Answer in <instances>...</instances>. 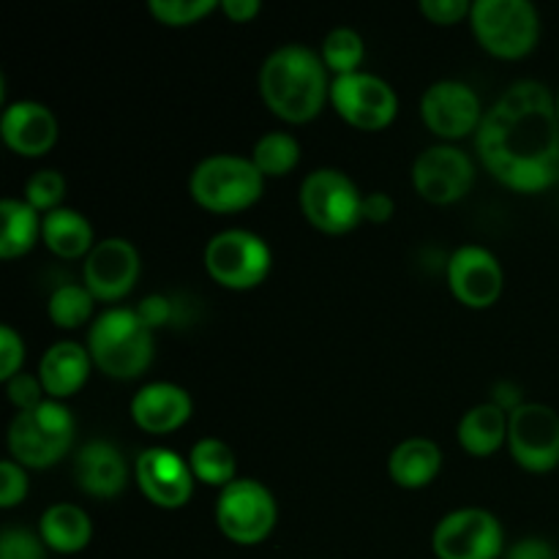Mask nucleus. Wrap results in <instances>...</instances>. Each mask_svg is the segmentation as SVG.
Segmentation results:
<instances>
[{"label":"nucleus","instance_id":"nucleus-21","mask_svg":"<svg viewBox=\"0 0 559 559\" xmlns=\"http://www.w3.org/2000/svg\"><path fill=\"white\" fill-rule=\"evenodd\" d=\"M91 353L76 342H58L44 353L38 380L52 399H69L80 391L91 374Z\"/></svg>","mask_w":559,"mask_h":559},{"label":"nucleus","instance_id":"nucleus-32","mask_svg":"<svg viewBox=\"0 0 559 559\" xmlns=\"http://www.w3.org/2000/svg\"><path fill=\"white\" fill-rule=\"evenodd\" d=\"M66 197V180L58 169H38L25 183V202L36 211H58L60 200Z\"/></svg>","mask_w":559,"mask_h":559},{"label":"nucleus","instance_id":"nucleus-42","mask_svg":"<svg viewBox=\"0 0 559 559\" xmlns=\"http://www.w3.org/2000/svg\"><path fill=\"white\" fill-rule=\"evenodd\" d=\"M557 118H559V96H557Z\"/></svg>","mask_w":559,"mask_h":559},{"label":"nucleus","instance_id":"nucleus-30","mask_svg":"<svg viewBox=\"0 0 559 559\" xmlns=\"http://www.w3.org/2000/svg\"><path fill=\"white\" fill-rule=\"evenodd\" d=\"M364 38L353 27H336L322 41V60H325L328 69L336 71V76L355 74L360 60H364Z\"/></svg>","mask_w":559,"mask_h":559},{"label":"nucleus","instance_id":"nucleus-39","mask_svg":"<svg viewBox=\"0 0 559 559\" xmlns=\"http://www.w3.org/2000/svg\"><path fill=\"white\" fill-rule=\"evenodd\" d=\"M506 559H559L557 549L544 538H524L508 549Z\"/></svg>","mask_w":559,"mask_h":559},{"label":"nucleus","instance_id":"nucleus-22","mask_svg":"<svg viewBox=\"0 0 559 559\" xmlns=\"http://www.w3.org/2000/svg\"><path fill=\"white\" fill-rule=\"evenodd\" d=\"M440 467V445L426 437H409V440L399 442L388 459V473H391L393 484H399L402 489H424L437 478Z\"/></svg>","mask_w":559,"mask_h":559},{"label":"nucleus","instance_id":"nucleus-28","mask_svg":"<svg viewBox=\"0 0 559 559\" xmlns=\"http://www.w3.org/2000/svg\"><path fill=\"white\" fill-rule=\"evenodd\" d=\"M251 162L265 178H282V175L293 173L295 164L300 162V145L287 131H271L254 142Z\"/></svg>","mask_w":559,"mask_h":559},{"label":"nucleus","instance_id":"nucleus-8","mask_svg":"<svg viewBox=\"0 0 559 559\" xmlns=\"http://www.w3.org/2000/svg\"><path fill=\"white\" fill-rule=\"evenodd\" d=\"M271 249L249 229H224L207 240L205 267L227 289H251L271 273Z\"/></svg>","mask_w":559,"mask_h":559},{"label":"nucleus","instance_id":"nucleus-26","mask_svg":"<svg viewBox=\"0 0 559 559\" xmlns=\"http://www.w3.org/2000/svg\"><path fill=\"white\" fill-rule=\"evenodd\" d=\"M41 224L44 218H38L36 207L27 205L25 200L5 197L0 202V257L14 260L27 254L41 235Z\"/></svg>","mask_w":559,"mask_h":559},{"label":"nucleus","instance_id":"nucleus-36","mask_svg":"<svg viewBox=\"0 0 559 559\" xmlns=\"http://www.w3.org/2000/svg\"><path fill=\"white\" fill-rule=\"evenodd\" d=\"M5 391H9L11 404H14L20 413L38 407V404L44 402V399H41V393H44L41 380H38V377H33V374H27V371H20V374L11 377V380L5 382Z\"/></svg>","mask_w":559,"mask_h":559},{"label":"nucleus","instance_id":"nucleus-34","mask_svg":"<svg viewBox=\"0 0 559 559\" xmlns=\"http://www.w3.org/2000/svg\"><path fill=\"white\" fill-rule=\"evenodd\" d=\"M27 497V473L14 459L0 464V508L20 506Z\"/></svg>","mask_w":559,"mask_h":559},{"label":"nucleus","instance_id":"nucleus-41","mask_svg":"<svg viewBox=\"0 0 559 559\" xmlns=\"http://www.w3.org/2000/svg\"><path fill=\"white\" fill-rule=\"evenodd\" d=\"M222 9L233 22H249L260 14L262 3H257V0H224Z\"/></svg>","mask_w":559,"mask_h":559},{"label":"nucleus","instance_id":"nucleus-37","mask_svg":"<svg viewBox=\"0 0 559 559\" xmlns=\"http://www.w3.org/2000/svg\"><path fill=\"white\" fill-rule=\"evenodd\" d=\"M420 11L429 16V22H437V25H456L459 20L469 16L473 3H467V0H424Z\"/></svg>","mask_w":559,"mask_h":559},{"label":"nucleus","instance_id":"nucleus-17","mask_svg":"<svg viewBox=\"0 0 559 559\" xmlns=\"http://www.w3.org/2000/svg\"><path fill=\"white\" fill-rule=\"evenodd\" d=\"M85 287L96 300H120L131 293L140 276V254L123 238H107L85 257Z\"/></svg>","mask_w":559,"mask_h":559},{"label":"nucleus","instance_id":"nucleus-23","mask_svg":"<svg viewBox=\"0 0 559 559\" xmlns=\"http://www.w3.org/2000/svg\"><path fill=\"white\" fill-rule=\"evenodd\" d=\"M38 535L47 544V549L58 551V555H76L91 544L93 522L82 508L58 502L41 513Z\"/></svg>","mask_w":559,"mask_h":559},{"label":"nucleus","instance_id":"nucleus-15","mask_svg":"<svg viewBox=\"0 0 559 559\" xmlns=\"http://www.w3.org/2000/svg\"><path fill=\"white\" fill-rule=\"evenodd\" d=\"M420 115H424L426 126L445 140H459V136H467L469 131H478L480 120H484L478 93L459 80H440L426 87Z\"/></svg>","mask_w":559,"mask_h":559},{"label":"nucleus","instance_id":"nucleus-29","mask_svg":"<svg viewBox=\"0 0 559 559\" xmlns=\"http://www.w3.org/2000/svg\"><path fill=\"white\" fill-rule=\"evenodd\" d=\"M93 295L87 287H80V284H60L52 295H49V320L58 328H74L85 325L87 317L93 314Z\"/></svg>","mask_w":559,"mask_h":559},{"label":"nucleus","instance_id":"nucleus-13","mask_svg":"<svg viewBox=\"0 0 559 559\" xmlns=\"http://www.w3.org/2000/svg\"><path fill=\"white\" fill-rule=\"evenodd\" d=\"M475 180V164L453 145L426 147L413 164V183L426 202L451 205L469 191Z\"/></svg>","mask_w":559,"mask_h":559},{"label":"nucleus","instance_id":"nucleus-16","mask_svg":"<svg viewBox=\"0 0 559 559\" xmlns=\"http://www.w3.org/2000/svg\"><path fill=\"white\" fill-rule=\"evenodd\" d=\"M451 293L469 309H486L502 295L506 273L500 260L484 246H462L448 260Z\"/></svg>","mask_w":559,"mask_h":559},{"label":"nucleus","instance_id":"nucleus-5","mask_svg":"<svg viewBox=\"0 0 559 559\" xmlns=\"http://www.w3.org/2000/svg\"><path fill=\"white\" fill-rule=\"evenodd\" d=\"M189 191L197 205L213 213H235L254 205L265 191V175L251 158L218 156L202 158L189 178Z\"/></svg>","mask_w":559,"mask_h":559},{"label":"nucleus","instance_id":"nucleus-40","mask_svg":"<svg viewBox=\"0 0 559 559\" xmlns=\"http://www.w3.org/2000/svg\"><path fill=\"white\" fill-rule=\"evenodd\" d=\"M393 211H396V205H393L385 191H374V194L364 197V218H369V222L385 224L393 216Z\"/></svg>","mask_w":559,"mask_h":559},{"label":"nucleus","instance_id":"nucleus-20","mask_svg":"<svg viewBox=\"0 0 559 559\" xmlns=\"http://www.w3.org/2000/svg\"><path fill=\"white\" fill-rule=\"evenodd\" d=\"M74 478L85 495L109 500V497H118L129 484V464L112 442L93 440L76 453Z\"/></svg>","mask_w":559,"mask_h":559},{"label":"nucleus","instance_id":"nucleus-10","mask_svg":"<svg viewBox=\"0 0 559 559\" xmlns=\"http://www.w3.org/2000/svg\"><path fill=\"white\" fill-rule=\"evenodd\" d=\"M502 544L506 533L500 519L480 508L448 513L431 538L437 559H500Z\"/></svg>","mask_w":559,"mask_h":559},{"label":"nucleus","instance_id":"nucleus-2","mask_svg":"<svg viewBox=\"0 0 559 559\" xmlns=\"http://www.w3.org/2000/svg\"><path fill=\"white\" fill-rule=\"evenodd\" d=\"M260 93L273 115L289 123H306L320 115L331 96L325 60L304 44H284L262 63Z\"/></svg>","mask_w":559,"mask_h":559},{"label":"nucleus","instance_id":"nucleus-1","mask_svg":"<svg viewBox=\"0 0 559 559\" xmlns=\"http://www.w3.org/2000/svg\"><path fill=\"white\" fill-rule=\"evenodd\" d=\"M480 162L513 191H544L559 180L557 98L535 80L513 82L478 126Z\"/></svg>","mask_w":559,"mask_h":559},{"label":"nucleus","instance_id":"nucleus-27","mask_svg":"<svg viewBox=\"0 0 559 559\" xmlns=\"http://www.w3.org/2000/svg\"><path fill=\"white\" fill-rule=\"evenodd\" d=\"M191 473H194L197 480L207 486H218V489H227L238 473V462H235L233 448L224 440H216V437H205V440L197 442L189 453Z\"/></svg>","mask_w":559,"mask_h":559},{"label":"nucleus","instance_id":"nucleus-12","mask_svg":"<svg viewBox=\"0 0 559 559\" xmlns=\"http://www.w3.org/2000/svg\"><path fill=\"white\" fill-rule=\"evenodd\" d=\"M508 445L519 467L551 473L559 464V415L546 404H522L511 413Z\"/></svg>","mask_w":559,"mask_h":559},{"label":"nucleus","instance_id":"nucleus-11","mask_svg":"<svg viewBox=\"0 0 559 559\" xmlns=\"http://www.w3.org/2000/svg\"><path fill=\"white\" fill-rule=\"evenodd\" d=\"M331 102L349 126L360 131L385 129L399 112V96L382 76L355 71L331 82Z\"/></svg>","mask_w":559,"mask_h":559},{"label":"nucleus","instance_id":"nucleus-7","mask_svg":"<svg viewBox=\"0 0 559 559\" xmlns=\"http://www.w3.org/2000/svg\"><path fill=\"white\" fill-rule=\"evenodd\" d=\"M300 211L328 235H344L364 222V194L342 169L322 167L300 183Z\"/></svg>","mask_w":559,"mask_h":559},{"label":"nucleus","instance_id":"nucleus-33","mask_svg":"<svg viewBox=\"0 0 559 559\" xmlns=\"http://www.w3.org/2000/svg\"><path fill=\"white\" fill-rule=\"evenodd\" d=\"M0 559H47V544L31 530L9 527L0 535Z\"/></svg>","mask_w":559,"mask_h":559},{"label":"nucleus","instance_id":"nucleus-6","mask_svg":"<svg viewBox=\"0 0 559 559\" xmlns=\"http://www.w3.org/2000/svg\"><path fill=\"white\" fill-rule=\"evenodd\" d=\"M469 25L497 58H524L540 36L538 11L530 0H475Z\"/></svg>","mask_w":559,"mask_h":559},{"label":"nucleus","instance_id":"nucleus-19","mask_svg":"<svg viewBox=\"0 0 559 559\" xmlns=\"http://www.w3.org/2000/svg\"><path fill=\"white\" fill-rule=\"evenodd\" d=\"M191 415V396L175 382H151L131 399V418L151 435H169Z\"/></svg>","mask_w":559,"mask_h":559},{"label":"nucleus","instance_id":"nucleus-4","mask_svg":"<svg viewBox=\"0 0 559 559\" xmlns=\"http://www.w3.org/2000/svg\"><path fill=\"white\" fill-rule=\"evenodd\" d=\"M74 415L58 399H44L38 407L16 413L9 426V451L16 464L44 469L58 464L74 442Z\"/></svg>","mask_w":559,"mask_h":559},{"label":"nucleus","instance_id":"nucleus-25","mask_svg":"<svg viewBox=\"0 0 559 559\" xmlns=\"http://www.w3.org/2000/svg\"><path fill=\"white\" fill-rule=\"evenodd\" d=\"M44 243L49 251H55L63 260H76V257H87L93 251V227L80 211L71 207H58V211L47 213L41 224Z\"/></svg>","mask_w":559,"mask_h":559},{"label":"nucleus","instance_id":"nucleus-35","mask_svg":"<svg viewBox=\"0 0 559 559\" xmlns=\"http://www.w3.org/2000/svg\"><path fill=\"white\" fill-rule=\"evenodd\" d=\"M22 360H25V342L11 325H0V380L9 382L20 374Z\"/></svg>","mask_w":559,"mask_h":559},{"label":"nucleus","instance_id":"nucleus-9","mask_svg":"<svg viewBox=\"0 0 559 559\" xmlns=\"http://www.w3.org/2000/svg\"><path fill=\"white\" fill-rule=\"evenodd\" d=\"M216 522L218 530L235 544H262L276 527V500L260 480H233L218 495Z\"/></svg>","mask_w":559,"mask_h":559},{"label":"nucleus","instance_id":"nucleus-18","mask_svg":"<svg viewBox=\"0 0 559 559\" xmlns=\"http://www.w3.org/2000/svg\"><path fill=\"white\" fill-rule=\"evenodd\" d=\"M0 134L5 145L20 156H44L58 140V120L41 102H14L3 109Z\"/></svg>","mask_w":559,"mask_h":559},{"label":"nucleus","instance_id":"nucleus-14","mask_svg":"<svg viewBox=\"0 0 559 559\" xmlns=\"http://www.w3.org/2000/svg\"><path fill=\"white\" fill-rule=\"evenodd\" d=\"M136 484H140L142 495L158 508H183L194 495V473L191 464L186 462L180 453L169 451V448H147L136 456L134 464Z\"/></svg>","mask_w":559,"mask_h":559},{"label":"nucleus","instance_id":"nucleus-24","mask_svg":"<svg viewBox=\"0 0 559 559\" xmlns=\"http://www.w3.org/2000/svg\"><path fill=\"white\" fill-rule=\"evenodd\" d=\"M508 424H511V415L495 402L478 404L459 424V442L473 456H491L508 440Z\"/></svg>","mask_w":559,"mask_h":559},{"label":"nucleus","instance_id":"nucleus-31","mask_svg":"<svg viewBox=\"0 0 559 559\" xmlns=\"http://www.w3.org/2000/svg\"><path fill=\"white\" fill-rule=\"evenodd\" d=\"M216 0H151L147 11L164 25H191L216 9Z\"/></svg>","mask_w":559,"mask_h":559},{"label":"nucleus","instance_id":"nucleus-38","mask_svg":"<svg viewBox=\"0 0 559 559\" xmlns=\"http://www.w3.org/2000/svg\"><path fill=\"white\" fill-rule=\"evenodd\" d=\"M136 314H140L142 322L153 331V328L173 320V304H169L164 295H151V298H145L140 306H136Z\"/></svg>","mask_w":559,"mask_h":559},{"label":"nucleus","instance_id":"nucleus-3","mask_svg":"<svg viewBox=\"0 0 559 559\" xmlns=\"http://www.w3.org/2000/svg\"><path fill=\"white\" fill-rule=\"evenodd\" d=\"M87 353L107 377L134 380L153 360V331L136 309H107L91 325Z\"/></svg>","mask_w":559,"mask_h":559}]
</instances>
